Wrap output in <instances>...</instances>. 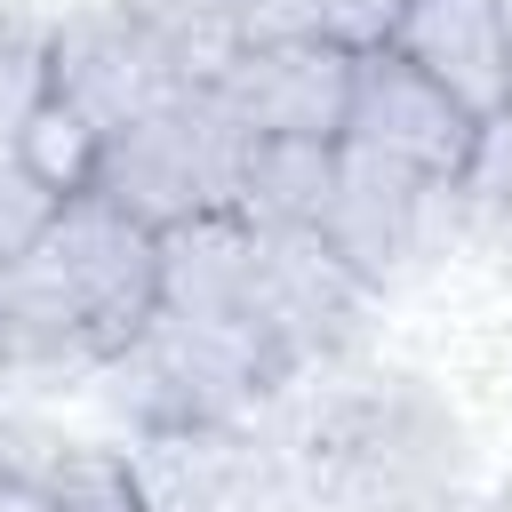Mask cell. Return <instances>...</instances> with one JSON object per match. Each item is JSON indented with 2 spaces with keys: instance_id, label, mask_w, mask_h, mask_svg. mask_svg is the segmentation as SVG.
Instances as JSON below:
<instances>
[{
  "instance_id": "cell-4",
  "label": "cell",
  "mask_w": 512,
  "mask_h": 512,
  "mask_svg": "<svg viewBox=\"0 0 512 512\" xmlns=\"http://www.w3.org/2000/svg\"><path fill=\"white\" fill-rule=\"evenodd\" d=\"M240 160H248V128L224 112V96L176 88L168 104H152L144 120L104 136L88 192H104L136 224L168 232V224H192V216H232Z\"/></svg>"
},
{
  "instance_id": "cell-6",
  "label": "cell",
  "mask_w": 512,
  "mask_h": 512,
  "mask_svg": "<svg viewBox=\"0 0 512 512\" xmlns=\"http://www.w3.org/2000/svg\"><path fill=\"white\" fill-rule=\"evenodd\" d=\"M352 152H376L392 168H416L432 184H464L472 168V144H480V120L432 88L408 56L392 48H352V96H344V136Z\"/></svg>"
},
{
  "instance_id": "cell-7",
  "label": "cell",
  "mask_w": 512,
  "mask_h": 512,
  "mask_svg": "<svg viewBox=\"0 0 512 512\" xmlns=\"http://www.w3.org/2000/svg\"><path fill=\"white\" fill-rule=\"evenodd\" d=\"M176 88H192L184 64L152 40V24L128 0H80L56 16V104H72L96 136L144 120Z\"/></svg>"
},
{
  "instance_id": "cell-20",
  "label": "cell",
  "mask_w": 512,
  "mask_h": 512,
  "mask_svg": "<svg viewBox=\"0 0 512 512\" xmlns=\"http://www.w3.org/2000/svg\"><path fill=\"white\" fill-rule=\"evenodd\" d=\"M504 72H512V0H504Z\"/></svg>"
},
{
  "instance_id": "cell-3",
  "label": "cell",
  "mask_w": 512,
  "mask_h": 512,
  "mask_svg": "<svg viewBox=\"0 0 512 512\" xmlns=\"http://www.w3.org/2000/svg\"><path fill=\"white\" fill-rule=\"evenodd\" d=\"M288 376L280 352H264L256 336L184 320V312H152L136 328V344L96 368V392L112 416H128V432H176V424H248Z\"/></svg>"
},
{
  "instance_id": "cell-8",
  "label": "cell",
  "mask_w": 512,
  "mask_h": 512,
  "mask_svg": "<svg viewBox=\"0 0 512 512\" xmlns=\"http://www.w3.org/2000/svg\"><path fill=\"white\" fill-rule=\"evenodd\" d=\"M144 512H280L288 472L248 424H176L120 448Z\"/></svg>"
},
{
  "instance_id": "cell-9",
  "label": "cell",
  "mask_w": 512,
  "mask_h": 512,
  "mask_svg": "<svg viewBox=\"0 0 512 512\" xmlns=\"http://www.w3.org/2000/svg\"><path fill=\"white\" fill-rule=\"evenodd\" d=\"M224 112L248 136H304L336 144L344 136V96H352V48L336 40H280V48H240L216 72Z\"/></svg>"
},
{
  "instance_id": "cell-10",
  "label": "cell",
  "mask_w": 512,
  "mask_h": 512,
  "mask_svg": "<svg viewBox=\"0 0 512 512\" xmlns=\"http://www.w3.org/2000/svg\"><path fill=\"white\" fill-rule=\"evenodd\" d=\"M392 56H408L432 88H448L472 120L512 112V72H504V0H400Z\"/></svg>"
},
{
  "instance_id": "cell-17",
  "label": "cell",
  "mask_w": 512,
  "mask_h": 512,
  "mask_svg": "<svg viewBox=\"0 0 512 512\" xmlns=\"http://www.w3.org/2000/svg\"><path fill=\"white\" fill-rule=\"evenodd\" d=\"M216 16L232 32V56L240 48H280V40H328L320 0H216Z\"/></svg>"
},
{
  "instance_id": "cell-12",
  "label": "cell",
  "mask_w": 512,
  "mask_h": 512,
  "mask_svg": "<svg viewBox=\"0 0 512 512\" xmlns=\"http://www.w3.org/2000/svg\"><path fill=\"white\" fill-rule=\"evenodd\" d=\"M328 192H336V144H304V136H248L232 216H248V224H264V232H320Z\"/></svg>"
},
{
  "instance_id": "cell-13",
  "label": "cell",
  "mask_w": 512,
  "mask_h": 512,
  "mask_svg": "<svg viewBox=\"0 0 512 512\" xmlns=\"http://www.w3.org/2000/svg\"><path fill=\"white\" fill-rule=\"evenodd\" d=\"M56 96V16L32 0H0V152L32 128V112Z\"/></svg>"
},
{
  "instance_id": "cell-19",
  "label": "cell",
  "mask_w": 512,
  "mask_h": 512,
  "mask_svg": "<svg viewBox=\"0 0 512 512\" xmlns=\"http://www.w3.org/2000/svg\"><path fill=\"white\" fill-rule=\"evenodd\" d=\"M320 16H328V40L336 48H384L400 0H320Z\"/></svg>"
},
{
  "instance_id": "cell-16",
  "label": "cell",
  "mask_w": 512,
  "mask_h": 512,
  "mask_svg": "<svg viewBox=\"0 0 512 512\" xmlns=\"http://www.w3.org/2000/svg\"><path fill=\"white\" fill-rule=\"evenodd\" d=\"M464 208L496 232V240H512V112H496V120H480V144H472V168H464Z\"/></svg>"
},
{
  "instance_id": "cell-2",
  "label": "cell",
  "mask_w": 512,
  "mask_h": 512,
  "mask_svg": "<svg viewBox=\"0 0 512 512\" xmlns=\"http://www.w3.org/2000/svg\"><path fill=\"white\" fill-rule=\"evenodd\" d=\"M280 472L296 512H456L464 424L424 376H336L304 408Z\"/></svg>"
},
{
  "instance_id": "cell-21",
  "label": "cell",
  "mask_w": 512,
  "mask_h": 512,
  "mask_svg": "<svg viewBox=\"0 0 512 512\" xmlns=\"http://www.w3.org/2000/svg\"><path fill=\"white\" fill-rule=\"evenodd\" d=\"M488 512H512V488H504V496H496V504H488Z\"/></svg>"
},
{
  "instance_id": "cell-1",
  "label": "cell",
  "mask_w": 512,
  "mask_h": 512,
  "mask_svg": "<svg viewBox=\"0 0 512 512\" xmlns=\"http://www.w3.org/2000/svg\"><path fill=\"white\" fill-rule=\"evenodd\" d=\"M160 312V232L72 192L56 224L0 264V376H96Z\"/></svg>"
},
{
  "instance_id": "cell-11",
  "label": "cell",
  "mask_w": 512,
  "mask_h": 512,
  "mask_svg": "<svg viewBox=\"0 0 512 512\" xmlns=\"http://www.w3.org/2000/svg\"><path fill=\"white\" fill-rule=\"evenodd\" d=\"M0 512H144L120 448L72 440L32 416H0Z\"/></svg>"
},
{
  "instance_id": "cell-5",
  "label": "cell",
  "mask_w": 512,
  "mask_h": 512,
  "mask_svg": "<svg viewBox=\"0 0 512 512\" xmlns=\"http://www.w3.org/2000/svg\"><path fill=\"white\" fill-rule=\"evenodd\" d=\"M464 216V192L456 184H432L416 168H392L376 152H352L336 144V192H328V216H320V240L384 296L400 288L408 272H424L440 256V240L456 232Z\"/></svg>"
},
{
  "instance_id": "cell-14",
  "label": "cell",
  "mask_w": 512,
  "mask_h": 512,
  "mask_svg": "<svg viewBox=\"0 0 512 512\" xmlns=\"http://www.w3.org/2000/svg\"><path fill=\"white\" fill-rule=\"evenodd\" d=\"M96 152H104V136H96L72 104H56V96H48V104L32 112V128L16 136V160H24L40 184H56L64 200L96 184Z\"/></svg>"
},
{
  "instance_id": "cell-15",
  "label": "cell",
  "mask_w": 512,
  "mask_h": 512,
  "mask_svg": "<svg viewBox=\"0 0 512 512\" xmlns=\"http://www.w3.org/2000/svg\"><path fill=\"white\" fill-rule=\"evenodd\" d=\"M144 24H152V40L184 64V80L192 88H216V72L232 64V32H224V16H216V0H128Z\"/></svg>"
},
{
  "instance_id": "cell-18",
  "label": "cell",
  "mask_w": 512,
  "mask_h": 512,
  "mask_svg": "<svg viewBox=\"0 0 512 512\" xmlns=\"http://www.w3.org/2000/svg\"><path fill=\"white\" fill-rule=\"evenodd\" d=\"M56 208H64V192L40 184L16 152H0V264H16V256L56 224Z\"/></svg>"
}]
</instances>
